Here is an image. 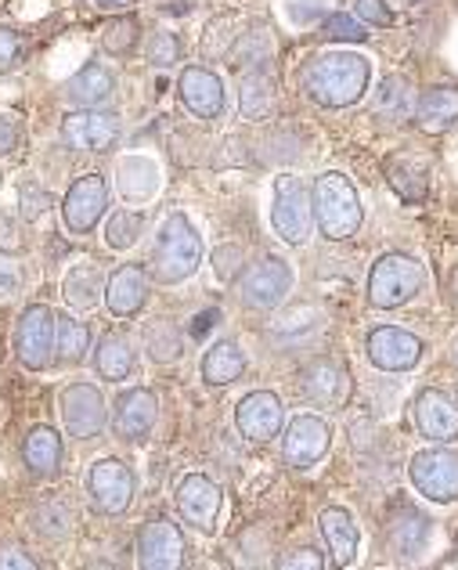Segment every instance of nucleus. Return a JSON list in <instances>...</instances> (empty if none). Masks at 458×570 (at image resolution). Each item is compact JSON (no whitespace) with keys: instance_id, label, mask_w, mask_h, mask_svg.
<instances>
[{"instance_id":"2eb2a0df","label":"nucleus","mask_w":458,"mask_h":570,"mask_svg":"<svg viewBox=\"0 0 458 570\" xmlns=\"http://www.w3.org/2000/svg\"><path fill=\"white\" fill-rule=\"evenodd\" d=\"M282 423H286V412H282V401L271 390H253V394H246L239 401V409H235V426L239 433L249 441V444H271L278 433H282Z\"/></svg>"},{"instance_id":"6e6d98bb","label":"nucleus","mask_w":458,"mask_h":570,"mask_svg":"<svg viewBox=\"0 0 458 570\" xmlns=\"http://www.w3.org/2000/svg\"><path fill=\"white\" fill-rule=\"evenodd\" d=\"M451 354H455V365H458V336H455V347H451Z\"/></svg>"},{"instance_id":"473e14b6","label":"nucleus","mask_w":458,"mask_h":570,"mask_svg":"<svg viewBox=\"0 0 458 570\" xmlns=\"http://www.w3.org/2000/svg\"><path fill=\"white\" fill-rule=\"evenodd\" d=\"M106 275H101V267L98 264H77L72 272L66 275V282H62V293H66V299L77 311H91V307H98V299L106 296Z\"/></svg>"},{"instance_id":"5701e85b","label":"nucleus","mask_w":458,"mask_h":570,"mask_svg":"<svg viewBox=\"0 0 458 570\" xmlns=\"http://www.w3.org/2000/svg\"><path fill=\"white\" fill-rule=\"evenodd\" d=\"M321 333H325L321 311L310 307V304H297V307H289L282 318L271 325V343H275L278 351H303Z\"/></svg>"},{"instance_id":"f257e3e1","label":"nucleus","mask_w":458,"mask_h":570,"mask_svg":"<svg viewBox=\"0 0 458 570\" xmlns=\"http://www.w3.org/2000/svg\"><path fill=\"white\" fill-rule=\"evenodd\" d=\"M368 80H372V66L361 55L350 51H329L310 58L300 72V87L303 95L321 105V109H347V105H358L368 91Z\"/></svg>"},{"instance_id":"a211bd4d","label":"nucleus","mask_w":458,"mask_h":570,"mask_svg":"<svg viewBox=\"0 0 458 570\" xmlns=\"http://www.w3.org/2000/svg\"><path fill=\"white\" fill-rule=\"evenodd\" d=\"M177 509H181L188 528L213 534L217 517H220V488L206 473H188L181 484H177Z\"/></svg>"},{"instance_id":"f8f14e48","label":"nucleus","mask_w":458,"mask_h":570,"mask_svg":"<svg viewBox=\"0 0 458 570\" xmlns=\"http://www.w3.org/2000/svg\"><path fill=\"white\" fill-rule=\"evenodd\" d=\"M365 354L382 372H408L422 362V340L401 325H379L368 333Z\"/></svg>"},{"instance_id":"4468645a","label":"nucleus","mask_w":458,"mask_h":570,"mask_svg":"<svg viewBox=\"0 0 458 570\" xmlns=\"http://www.w3.org/2000/svg\"><path fill=\"white\" fill-rule=\"evenodd\" d=\"M62 141L72 148V153L101 156L120 141V119L112 112H101V109H77L72 116H66Z\"/></svg>"},{"instance_id":"a19ab883","label":"nucleus","mask_w":458,"mask_h":570,"mask_svg":"<svg viewBox=\"0 0 458 570\" xmlns=\"http://www.w3.org/2000/svg\"><path fill=\"white\" fill-rule=\"evenodd\" d=\"M145 55L156 69H170L173 62H181V40L173 33H152L149 43H145Z\"/></svg>"},{"instance_id":"dca6fc26","label":"nucleus","mask_w":458,"mask_h":570,"mask_svg":"<svg viewBox=\"0 0 458 570\" xmlns=\"http://www.w3.org/2000/svg\"><path fill=\"white\" fill-rule=\"evenodd\" d=\"M156 419H159V401L152 390L145 386L123 390L112 409V433L127 444H141L156 430Z\"/></svg>"},{"instance_id":"39448f33","label":"nucleus","mask_w":458,"mask_h":570,"mask_svg":"<svg viewBox=\"0 0 458 570\" xmlns=\"http://www.w3.org/2000/svg\"><path fill=\"white\" fill-rule=\"evenodd\" d=\"M271 224L275 232L286 238L289 246H303L315 228V214H310V191L300 177H278L275 181V203H271Z\"/></svg>"},{"instance_id":"79ce46f5","label":"nucleus","mask_w":458,"mask_h":570,"mask_svg":"<svg viewBox=\"0 0 458 570\" xmlns=\"http://www.w3.org/2000/svg\"><path fill=\"white\" fill-rule=\"evenodd\" d=\"M325 40H336V43H361L365 40V26L358 19H350L347 11H332L325 19Z\"/></svg>"},{"instance_id":"f3484780","label":"nucleus","mask_w":458,"mask_h":570,"mask_svg":"<svg viewBox=\"0 0 458 570\" xmlns=\"http://www.w3.org/2000/svg\"><path fill=\"white\" fill-rule=\"evenodd\" d=\"M300 390L310 404L318 409H336L350 394V372L329 354H318L300 368Z\"/></svg>"},{"instance_id":"6e6552de","label":"nucleus","mask_w":458,"mask_h":570,"mask_svg":"<svg viewBox=\"0 0 458 570\" xmlns=\"http://www.w3.org/2000/svg\"><path fill=\"white\" fill-rule=\"evenodd\" d=\"M292 289V267L282 257H260L257 264L246 267L239 296L249 311H275L286 304Z\"/></svg>"},{"instance_id":"9d476101","label":"nucleus","mask_w":458,"mask_h":570,"mask_svg":"<svg viewBox=\"0 0 458 570\" xmlns=\"http://www.w3.org/2000/svg\"><path fill=\"white\" fill-rule=\"evenodd\" d=\"M14 354L26 368H48L54 357V311L33 304L19 314V325H14Z\"/></svg>"},{"instance_id":"f03ea898","label":"nucleus","mask_w":458,"mask_h":570,"mask_svg":"<svg viewBox=\"0 0 458 570\" xmlns=\"http://www.w3.org/2000/svg\"><path fill=\"white\" fill-rule=\"evenodd\" d=\"M310 214L318 220V232L332 243H347L358 235L365 209L354 188L344 174H321L315 188H310Z\"/></svg>"},{"instance_id":"4c0bfd02","label":"nucleus","mask_w":458,"mask_h":570,"mask_svg":"<svg viewBox=\"0 0 458 570\" xmlns=\"http://www.w3.org/2000/svg\"><path fill=\"white\" fill-rule=\"evenodd\" d=\"M145 232V214H135V209H116L106 224V243L109 249H130Z\"/></svg>"},{"instance_id":"b1692460","label":"nucleus","mask_w":458,"mask_h":570,"mask_svg":"<svg viewBox=\"0 0 458 570\" xmlns=\"http://www.w3.org/2000/svg\"><path fill=\"white\" fill-rule=\"evenodd\" d=\"M62 95L69 105H77V109H101V105H109L116 98V77L109 66L87 62L77 77H69Z\"/></svg>"},{"instance_id":"de8ad7c7","label":"nucleus","mask_w":458,"mask_h":570,"mask_svg":"<svg viewBox=\"0 0 458 570\" xmlns=\"http://www.w3.org/2000/svg\"><path fill=\"white\" fill-rule=\"evenodd\" d=\"M22 289V275L19 267H11L8 261H0V304H8V299H14Z\"/></svg>"},{"instance_id":"c03bdc74","label":"nucleus","mask_w":458,"mask_h":570,"mask_svg":"<svg viewBox=\"0 0 458 570\" xmlns=\"http://www.w3.org/2000/svg\"><path fill=\"white\" fill-rule=\"evenodd\" d=\"M19 58H22V37L14 29L0 26V72L19 66Z\"/></svg>"},{"instance_id":"ddd939ff","label":"nucleus","mask_w":458,"mask_h":570,"mask_svg":"<svg viewBox=\"0 0 458 570\" xmlns=\"http://www.w3.org/2000/svg\"><path fill=\"white\" fill-rule=\"evenodd\" d=\"M62 423L80 441H91L109 426L106 397L94 383H69L62 390Z\"/></svg>"},{"instance_id":"8fccbe9b","label":"nucleus","mask_w":458,"mask_h":570,"mask_svg":"<svg viewBox=\"0 0 458 570\" xmlns=\"http://www.w3.org/2000/svg\"><path fill=\"white\" fill-rule=\"evenodd\" d=\"M19 141H22V130H19V124H14L11 116L0 112V159L11 156L14 148H19Z\"/></svg>"},{"instance_id":"bb28decb","label":"nucleus","mask_w":458,"mask_h":570,"mask_svg":"<svg viewBox=\"0 0 458 570\" xmlns=\"http://www.w3.org/2000/svg\"><path fill=\"white\" fill-rule=\"evenodd\" d=\"M62 438L51 426H37L22 441V466L33 476H54L62 470Z\"/></svg>"},{"instance_id":"a18cd8bd","label":"nucleus","mask_w":458,"mask_h":570,"mask_svg":"<svg viewBox=\"0 0 458 570\" xmlns=\"http://www.w3.org/2000/svg\"><path fill=\"white\" fill-rule=\"evenodd\" d=\"M354 8H358V19L368 26H379V29L394 26V11L387 8V0H358Z\"/></svg>"},{"instance_id":"aec40b11","label":"nucleus","mask_w":458,"mask_h":570,"mask_svg":"<svg viewBox=\"0 0 458 570\" xmlns=\"http://www.w3.org/2000/svg\"><path fill=\"white\" fill-rule=\"evenodd\" d=\"M177 95H181V105L196 119H217L225 112V83L206 66H188L181 80H177Z\"/></svg>"},{"instance_id":"1a4fd4ad","label":"nucleus","mask_w":458,"mask_h":570,"mask_svg":"<svg viewBox=\"0 0 458 570\" xmlns=\"http://www.w3.org/2000/svg\"><path fill=\"white\" fill-rule=\"evenodd\" d=\"M332 433L329 423L318 419L315 412H300L289 419V426L282 430V459L292 470H310L329 455Z\"/></svg>"},{"instance_id":"c85d7f7f","label":"nucleus","mask_w":458,"mask_h":570,"mask_svg":"<svg viewBox=\"0 0 458 570\" xmlns=\"http://www.w3.org/2000/svg\"><path fill=\"white\" fill-rule=\"evenodd\" d=\"M426 542H430V520L419 509H397V517L390 520V549L397 560H416L422 557Z\"/></svg>"},{"instance_id":"0eeeda50","label":"nucleus","mask_w":458,"mask_h":570,"mask_svg":"<svg viewBox=\"0 0 458 570\" xmlns=\"http://www.w3.org/2000/svg\"><path fill=\"white\" fill-rule=\"evenodd\" d=\"M408 476L422 499L430 502H458V455L448 448H422L411 455Z\"/></svg>"},{"instance_id":"6ab92c4d","label":"nucleus","mask_w":458,"mask_h":570,"mask_svg":"<svg viewBox=\"0 0 458 570\" xmlns=\"http://www.w3.org/2000/svg\"><path fill=\"white\" fill-rule=\"evenodd\" d=\"M185 534L170 520H152L138 531V563L145 570H173L185 563Z\"/></svg>"},{"instance_id":"37998d69","label":"nucleus","mask_w":458,"mask_h":570,"mask_svg":"<svg viewBox=\"0 0 458 570\" xmlns=\"http://www.w3.org/2000/svg\"><path fill=\"white\" fill-rule=\"evenodd\" d=\"M390 181L397 191L405 195V199H422L426 195V170L422 167L411 174L408 163H405V170H401V163H390Z\"/></svg>"},{"instance_id":"f704fd0d","label":"nucleus","mask_w":458,"mask_h":570,"mask_svg":"<svg viewBox=\"0 0 458 570\" xmlns=\"http://www.w3.org/2000/svg\"><path fill=\"white\" fill-rule=\"evenodd\" d=\"M116 185H120V191L127 195V199H152L156 188H159V174L152 163H145L138 156L130 159H120V170H116Z\"/></svg>"},{"instance_id":"393cba45","label":"nucleus","mask_w":458,"mask_h":570,"mask_svg":"<svg viewBox=\"0 0 458 570\" xmlns=\"http://www.w3.org/2000/svg\"><path fill=\"white\" fill-rule=\"evenodd\" d=\"M318 528H321L332 560L339 567H350L354 560H358V523H354V517L347 513V509H339V505L321 509Z\"/></svg>"},{"instance_id":"09e8293b","label":"nucleus","mask_w":458,"mask_h":570,"mask_svg":"<svg viewBox=\"0 0 458 570\" xmlns=\"http://www.w3.org/2000/svg\"><path fill=\"white\" fill-rule=\"evenodd\" d=\"M217 275L220 278H231V275H239V267H242V249L239 246H225V249H217Z\"/></svg>"},{"instance_id":"58836bf2","label":"nucleus","mask_w":458,"mask_h":570,"mask_svg":"<svg viewBox=\"0 0 458 570\" xmlns=\"http://www.w3.org/2000/svg\"><path fill=\"white\" fill-rule=\"evenodd\" d=\"M138 37H141L138 19H130V14H120V19L101 29V48H106L109 55H116V58H123V55H130V51L138 48Z\"/></svg>"},{"instance_id":"72a5a7b5","label":"nucleus","mask_w":458,"mask_h":570,"mask_svg":"<svg viewBox=\"0 0 458 570\" xmlns=\"http://www.w3.org/2000/svg\"><path fill=\"white\" fill-rule=\"evenodd\" d=\"M91 351V325L72 314H54V357L62 365H77Z\"/></svg>"},{"instance_id":"e433bc0d","label":"nucleus","mask_w":458,"mask_h":570,"mask_svg":"<svg viewBox=\"0 0 458 570\" xmlns=\"http://www.w3.org/2000/svg\"><path fill=\"white\" fill-rule=\"evenodd\" d=\"M228 58L239 69H246V66H268V58H271V29L268 26L249 29L246 37L235 40V48H231Z\"/></svg>"},{"instance_id":"603ef678","label":"nucleus","mask_w":458,"mask_h":570,"mask_svg":"<svg viewBox=\"0 0 458 570\" xmlns=\"http://www.w3.org/2000/svg\"><path fill=\"white\" fill-rule=\"evenodd\" d=\"M22 206H26L22 214H26L29 220H33V217H40V206H48V195L33 188V199H29V191H22Z\"/></svg>"},{"instance_id":"49530a36","label":"nucleus","mask_w":458,"mask_h":570,"mask_svg":"<svg viewBox=\"0 0 458 570\" xmlns=\"http://www.w3.org/2000/svg\"><path fill=\"white\" fill-rule=\"evenodd\" d=\"M278 567H286V570H321L325 560H321L318 549H297V552H289V557L278 560Z\"/></svg>"},{"instance_id":"4be33fe9","label":"nucleus","mask_w":458,"mask_h":570,"mask_svg":"<svg viewBox=\"0 0 458 570\" xmlns=\"http://www.w3.org/2000/svg\"><path fill=\"white\" fill-rule=\"evenodd\" d=\"M149 299V272L145 264H127L106 282V307L112 318H135Z\"/></svg>"},{"instance_id":"2f4dec72","label":"nucleus","mask_w":458,"mask_h":570,"mask_svg":"<svg viewBox=\"0 0 458 570\" xmlns=\"http://www.w3.org/2000/svg\"><path fill=\"white\" fill-rule=\"evenodd\" d=\"M416 119L422 130H448L458 124V87H430L416 101Z\"/></svg>"},{"instance_id":"5fc2aeb1","label":"nucleus","mask_w":458,"mask_h":570,"mask_svg":"<svg viewBox=\"0 0 458 570\" xmlns=\"http://www.w3.org/2000/svg\"><path fill=\"white\" fill-rule=\"evenodd\" d=\"M213 318H217V314H206V318H196V336H202V333H210V328H213L210 322H213Z\"/></svg>"},{"instance_id":"20e7f679","label":"nucleus","mask_w":458,"mask_h":570,"mask_svg":"<svg viewBox=\"0 0 458 570\" xmlns=\"http://www.w3.org/2000/svg\"><path fill=\"white\" fill-rule=\"evenodd\" d=\"M426 285V267L416 257H405V253H387L379 257L372 275H368V304L379 311H394L411 304Z\"/></svg>"},{"instance_id":"c9c22d12","label":"nucleus","mask_w":458,"mask_h":570,"mask_svg":"<svg viewBox=\"0 0 458 570\" xmlns=\"http://www.w3.org/2000/svg\"><path fill=\"white\" fill-rule=\"evenodd\" d=\"M33 528L40 538H48V542H62L72 528V517L62 499H43L37 509H33Z\"/></svg>"},{"instance_id":"c756f323","label":"nucleus","mask_w":458,"mask_h":570,"mask_svg":"<svg viewBox=\"0 0 458 570\" xmlns=\"http://www.w3.org/2000/svg\"><path fill=\"white\" fill-rule=\"evenodd\" d=\"M135 343H130L127 333H106L98 343V354H94V368L101 380L109 383H123L130 372H135Z\"/></svg>"},{"instance_id":"7ed1b4c3","label":"nucleus","mask_w":458,"mask_h":570,"mask_svg":"<svg viewBox=\"0 0 458 570\" xmlns=\"http://www.w3.org/2000/svg\"><path fill=\"white\" fill-rule=\"evenodd\" d=\"M202 264V238L185 214H170L162 220L152 249V278L162 285H177L196 275Z\"/></svg>"},{"instance_id":"3c124183","label":"nucleus","mask_w":458,"mask_h":570,"mask_svg":"<svg viewBox=\"0 0 458 570\" xmlns=\"http://www.w3.org/2000/svg\"><path fill=\"white\" fill-rule=\"evenodd\" d=\"M0 567H4V570H11V567H19V570H33V567H37V560H29L22 549H4V552H0Z\"/></svg>"},{"instance_id":"412c9836","label":"nucleus","mask_w":458,"mask_h":570,"mask_svg":"<svg viewBox=\"0 0 458 570\" xmlns=\"http://www.w3.org/2000/svg\"><path fill=\"white\" fill-rule=\"evenodd\" d=\"M416 426L426 441H458V404L448 394H440V390H422L416 397Z\"/></svg>"},{"instance_id":"ea45409f","label":"nucleus","mask_w":458,"mask_h":570,"mask_svg":"<svg viewBox=\"0 0 458 570\" xmlns=\"http://www.w3.org/2000/svg\"><path fill=\"white\" fill-rule=\"evenodd\" d=\"M141 336L152 362H173V357H181V336H177V328L170 322H152Z\"/></svg>"},{"instance_id":"423d86ee","label":"nucleus","mask_w":458,"mask_h":570,"mask_svg":"<svg viewBox=\"0 0 458 570\" xmlns=\"http://www.w3.org/2000/svg\"><path fill=\"white\" fill-rule=\"evenodd\" d=\"M87 499L101 517H123L135 502V473L120 459H101L87 473Z\"/></svg>"},{"instance_id":"9b49d317","label":"nucleus","mask_w":458,"mask_h":570,"mask_svg":"<svg viewBox=\"0 0 458 570\" xmlns=\"http://www.w3.org/2000/svg\"><path fill=\"white\" fill-rule=\"evenodd\" d=\"M106 209H109V185H106V177L83 174L66 191L62 220H66V228L72 235H91L98 228V220L106 217Z\"/></svg>"},{"instance_id":"7c9ffc66","label":"nucleus","mask_w":458,"mask_h":570,"mask_svg":"<svg viewBox=\"0 0 458 570\" xmlns=\"http://www.w3.org/2000/svg\"><path fill=\"white\" fill-rule=\"evenodd\" d=\"M242 372H246V354L239 343H231V340L213 343L202 357V383L206 386H228L235 380H242Z\"/></svg>"},{"instance_id":"864d4df0","label":"nucleus","mask_w":458,"mask_h":570,"mask_svg":"<svg viewBox=\"0 0 458 570\" xmlns=\"http://www.w3.org/2000/svg\"><path fill=\"white\" fill-rule=\"evenodd\" d=\"M94 4H98L101 11H127V8H135L138 0H94Z\"/></svg>"},{"instance_id":"a878e982","label":"nucleus","mask_w":458,"mask_h":570,"mask_svg":"<svg viewBox=\"0 0 458 570\" xmlns=\"http://www.w3.org/2000/svg\"><path fill=\"white\" fill-rule=\"evenodd\" d=\"M372 116H379L382 124H408L416 116V87H411L408 77H387L376 87V101H372Z\"/></svg>"},{"instance_id":"cd10ccee","label":"nucleus","mask_w":458,"mask_h":570,"mask_svg":"<svg viewBox=\"0 0 458 570\" xmlns=\"http://www.w3.org/2000/svg\"><path fill=\"white\" fill-rule=\"evenodd\" d=\"M278 105V83L268 66H253L239 87V112L246 119H268Z\"/></svg>"}]
</instances>
